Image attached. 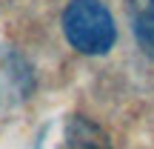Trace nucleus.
<instances>
[{"label":"nucleus","mask_w":154,"mask_h":149,"mask_svg":"<svg viewBox=\"0 0 154 149\" xmlns=\"http://www.w3.org/2000/svg\"><path fill=\"white\" fill-rule=\"evenodd\" d=\"M63 34L83 55H106L117 40V26L100 0H72L63 11Z\"/></svg>","instance_id":"nucleus-1"},{"label":"nucleus","mask_w":154,"mask_h":149,"mask_svg":"<svg viewBox=\"0 0 154 149\" xmlns=\"http://www.w3.org/2000/svg\"><path fill=\"white\" fill-rule=\"evenodd\" d=\"M134 15V37H137L140 49L154 57V0H134L131 6Z\"/></svg>","instance_id":"nucleus-4"},{"label":"nucleus","mask_w":154,"mask_h":149,"mask_svg":"<svg viewBox=\"0 0 154 149\" xmlns=\"http://www.w3.org/2000/svg\"><path fill=\"white\" fill-rule=\"evenodd\" d=\"M37 149H111V141L94 121L83 115H66L43 129Z\"/></svg>","instance_id":"nucleus-2"},{"label":"nucleus","mask_w":154,"mask_h":149,"mask_svg":"<svg viewBox=\"0 0 154 149\" xmlns=\"http://www.w3.org/2000/svg\"><path fill=\"white\" fill-rule=\"evenodd\" d=\"M34 92V75L26 57L9 46H0V112H9L29 100Z\"/></svg>","instance_id":"nucleus-3"}]
</instances>
